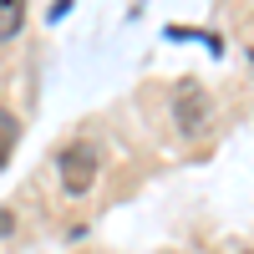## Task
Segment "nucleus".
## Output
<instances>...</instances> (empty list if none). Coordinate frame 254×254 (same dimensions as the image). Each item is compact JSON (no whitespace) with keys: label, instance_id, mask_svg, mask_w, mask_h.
Returning <instances> with one entry per match:
<instances>
[{"label":"nucleus","instance_id":"f257e3e1","mask_svg":"<svg viewBox=\"0 0 254 254\" xmlns=\"http://www.w3.org/2000/svg\"><path fill=\"white\" fill-rule=\"evenodd\" d=\"M214 97H208L198 81H183V87L173 92V127H178V137H188V142H198V137H208L214 132Z\"/></svg>","mask_w":254,"mask_h":254},{"label":"nucleus","instance_id":"f03ea898","mask_svg":"<svg viewBox=\"0 0 254 254\" xmlns=\"http://www.w3.org/2000/svg\"><path fill=\"white\" fill-rule=\"evenodd\" d=\"M56 173H61V188H66L71 198H81V193H92V183L102 173V153L92 142H71V147L56 153Z\"/></svg>","mask_w":254,"mask_h":254},{"label":"nucleus","instance_id":"7ed1b4c3","mask_svg":"<svg viewBox=\"0 0 254 254\" xmlns=\"http://www.w3.org/2000/svg\"><path fill=\"white\" fill-rule=\"evenodd\" d=\"M20 26H26V0H0V46L15 41Z\"/></svg>","mask_w":254,"mask_h":254},{"label":"nucleus","instance_id":"20e7f679","mask_svg":"<svg viewBox=\"0 0 254 254\" xmlns=\"http://www.w3.org/2000/svg\"><path fill=\"white\" fill-rule=\"evenodd\" d=\"M15 137H20V117H15L10 107H0V168L10 163V153H15Z\"/></svg>","mask_w":254,"mask_h":254},{"label":"nucleus","instance_id":"39448f33","mask_svg":"<svg viewBox=\"0 0 254 254\" xmlns=\"http://www.w3.org/2000/svg\"><path fill=\"white\" fill-rule=\"evenodd\" d=\"M15 234V214H10V208H0V239H10Z\"/></svg>","mask_w":254,"mask_h":254},{"label":"nucleus","instance_id":"423d86ee","mask_svg":"<svg viewBox=\"0 0 254 254\" xmlns=\"http://www.w3.org/2000/svg\"><path fill=\"white\" fill-rule=\"evenodd\" d=\"M239 254H254V249H239Z\"/></svg>","mask_w":254,"mask_h":254}]
</instances>
